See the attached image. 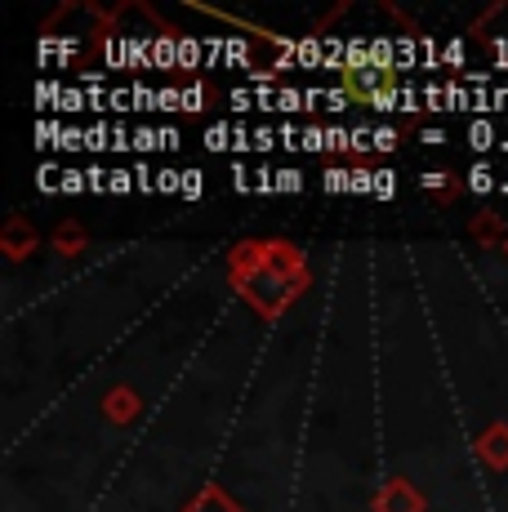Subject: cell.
<instances>
[{"label": "cell", "mask_w": 508, "mask_h": 512, "mask_svg": "<svg viewBox=\"0 0 508 512\" xmlns=\"http://www.w3.org/2000/svg\"><path fill=\"white\" fill-rule=\"evenodd\" d=\"M103 63H107V72L125 67V36H103Z\"/></svg>", "instance_id": "21"}, {"label": "cell", "mask_w": 508, "mask_h": 512, "mask_svg": "<svg viewBox=\"0 0 508 512\" xmlns=\"http://www.w3.org/2000/svg\"><path fill=\"white\" fill-rule=\"evenodd\" d=\"M370 63V36H348V67L344 72H366Z\"/></svg>", "instance_id": "12"}, {"label": "cell", "mask_w": 508, "mask_h": 512, "mask_svg": "<svg viewBox=\"0 0 508 512\" xmlns=\"http://www.w3.org/2000/svg\"><path fill=\"white\" fill-rule=\"evenodd\" d=\"M491 107L495 112H508V85H495L491 90Z\"/></svg>", "instance_id": "58"}, {"label": "cell", "mask_w": 508, "mask_h": 512, "mask_svg": "<svg viewBox=\"0 0 508 512\" xmlns=\"http://www.w3.org/2000/svg\"><path fill=\"white\" fill-rule=\"evenodd\" d=\"M134 183H139V192L148 196V192H156V170L148 161H139V170H134Z\"/></svg>", "instance_id": "50"}, {"label": "cell", "mask_w": 508, "mask_h": 512, "mask_svg": "<svg viewBox=\"0 0 508 512\" xmlns=\"http://www.w3.org/2000/svg\"><path fill=\"white\" fill-rule=\"evenodd\" d=\"M277 112L286 116H295V112H308V103H304V90H299V85H281V94H277Z\"/></svg>", "instance_id": "15"}, {"label": "cell", "mask_w": 508, "mask_h": 512, "mask_svg": "<svg viewBox=\"0 0 508 512\" xmlns=\"http://www.w3.org/2000/svg\"><path fill=\"white\" fill-rule=\"evenodd\" d=\"M419 90H424V107H428V112H446V85L424 81Z\"/></svg>", "instance_id": "31"}, {"label": "cell", "mask_w": 508, "mask_h": 512, "mask_svg": "<svg viewBox=\"0 0 508 512\" xmlns=\"http://www.w3.org/2000/svg\"><path fill=\"white\" fill-rule=\"evenodd\" d=\"M58 112H63V116L90 112V98H85V90H76V85H63V98H58Z\"/></svg>", "instance_id": "18"}, {"label": "cell", "mask_w": 508, "mask_h": 512, "mask_svg": "<svg viewBox=\"0 0 508 512\" xmlns=\"http://www.w3.org/2000/svg\"><path fill=\"white\" fill-rule=\"evenodd\" d=\"M228 103H232V112H250V107H259L254 103V90H228Z\"/></svg>", "instance_id": "53"}, {"label": "cell", "mask_w": 508, "mask_h": 512, "mask_svg": "<svg viewBox=\"0 0 508 512\" xmlns=\"http://www.w3.org/2000/svg\"><path fill=\"white\" fill-rule=\"evenodd\" d=\"M321 63H326V36H299V67L312 72Z\"/></svg>", "instance_id": "11"}, {"label": "cell", "mask_w": 508, "mask_h": 512, "mask_svg": "<svg viewBox=\"0 0 508 512\" xmlns=\"http://www.w3.org/2000/svg\"><path fill=\"white\" fill-rule=\"evenodd\" d=\"M36 187H41V192H63V170H58V165L54 161H45L41 165V174H36Z\"/></svg>", "instance_id": "27"}, {"label": "cell", "mask_w": 508, "mask_h": 512, "mask_svg": "<svg viewBox=\"0 0 508 512\" xmlns=\"http://www.w3.org/2000/svg\"><path fill=\"white\" fill-rule=\"evenodd\" d=\"M58 152H90V130H81V125H63V134H58Z\"/></svg>", "instance_id": "13"}, {"label": "cell", "mask_w": 508, "mask_h": 512, "mask_svg": "<svg viewBox=\"0 0 508 512\" xmlns=\"http://www.w3.org/2000/svg\"><path fill=\"white\" fill-rule=\"evenodd\" d=\"M370 63L379 72H397V36H370Z\"/></svg>", "instance_id": "7"}, {"label": "cell", "mask_w": 508, "mask_h": 512, "mask_svg": "<svg viewBox=\"0 0 508 512\" xmlns=\"http://www.w3.org/2000/svg\"><path fill=\"white\" fill-rule=\"evenodd\" d=\"M464 58H468V54H464V41H459V36L442 45V63H446V67H464Z\"/></svg>", "instance_id": "48"}, {"label": "cell", "mask_w": 508, "mask_h": 512, "mask_svg": "<svg viewBox=\"0 0 508 512\" xmlns=\"http://www.w3.org/2000/svg\"><path fill=\"white\" fill-rule=\"evenodd\" d=\"M156 147H161V130H156V125H139V130H134V152L148 156Z\"/></svg>", "instance_id": "24"}, {"label": "cell", "mask_w": 508, "mask_h": 512, "mask_svg": "<svg viewBox=\"0 0 508 512\" xmlns=\"http://www.w3.org/2000/svg\"><path fill=\"white\" fill-rule=\"evenodd\" d=\"M179 67H183V72H201V67H205L201 36H179Z\"/></svg>", "instance_id": "10"}, {"label": "cell", "mask_w": 508, "mask_h": 512, "mask_svg": "<svg viewBox=\"0 0 508 512\" xmlns=\"http://www.w3.org/2000/svg\"><path fill=\"white\" fill-rule=\"evenodd\" d=\"M250 63V41L246 36H228V67H246Z\"/></svg>", "instance_id": "32"}, {"label": "cell", "mask_w": 508, "mask_h": 512, "mask_svg": "<svg viewBox=\"0 0 508 512\" xmlns=\"http://www.w3.org/2000/svg\"><path fill=\"white\" fill-rule=\"evenodd\" d=\"M107 410H112V419H125V415H130V410H134V397H130V392H116V397L112 401H107Z\"/></svg>", "instance_id": "51"}, {"label": "cell", "mask_w": 508, "mask_h": 512, "mask_svg": "<svg viewBox=\"0 0 508 512\" xmlns=\"http://www.w3.org/2000/svg\"><path fill=\"white\" fill-rule=\"evenodd\" d=\"M156 192L179 196V192H183V174H179V170H156Z\"/></svg>", "instance_id": "36"}, {"label": "cell", "mask_w": 508, "mask_h": 512, "mask_svg": "<svg viewBox=\"0 0 508 512\" xmlns=\"http://www.w3.org/2000/svg\"><path fill=\"white\" fill-rule=\"evenodd\" d=\"M482 455H486V464H495V468H504L508 464V428H491L482 437Z\"/></svg>", "instance_id": "9"}, {"label": "cell", "mask_w": 508, "mask_h": 512, "mask_svg": "<svg viewBox=\"0 0 508 512\" xmlns=\"http://www.w3.org/2000/svg\"><path fill=\"white\" fill-rule=\"evenodd\" d=\"M304 103H308V112H321L326 107V90H304Z\"/></svg>", "instance_id": "57"}, {"label": "cell", "mask_w": 508, "mask_h": 512, "mask_svg": "<svg viewBox=\"0 0 508 512\" xmlns=\"http://www.w3.org/2000/svg\"><path fill=\"white\" fill-rule=\"evenodd\" d=\"M152 67L156 72H170V67H179V36L174 32H161L152 45Z\"/></svg>", "instance_id": "6"}, {"label": "cell", "mask_w": 508, "mask_h": 512, "mask_svg": "<svg viewBox=\"0 0 508 512\" xmlns=\"http://www.w3.org/2000/svg\"><path fill=\"white\" fill-rule=\"evenodd\" d=\"M85 245V232L81 228H58V250L63 254H76Z\"/></svg>", "instance_id": "43"}, {"label": "cell", "mask_w": 508, "mask_h": 512, "mask_svg": "<svg viewBox=\"0 0 508 512\" xmlns=\"http://www.w3.org/2000/svg\"><path fill=\"white\" fill-rule=\"evenodd\" d=\"M397 147V130H388V125H375V152H393Z\"/></svg>", "instance_id": "54"}, {"label": "cell", "mask_w": 508, "mask_h": 512, "mask_svg": "<svg viewBox=\"0 0 508 512\" xmlns=\"http://www.w3.org/2000/svg\"><path fill=\"white\" fill-rule=\"evenodd\" d=\"M277 192H304V170H295V165H286V170H277Z\"/></svg>", "instance_id": "29"}, {"label": "cell", "mask_w": 508, "mask_h": 512, "mask_svg": "<svg viewBox=\"0 0 508 512\" xmlns=\"http://www.w3.org/2000/svg\"><path fill=\"white\" fill-rule=\"evenodd\" d=\"M201 192H205V174L201 170H183V201H201Z\"/></svg>", "instance_id": "34"}, {"label": "cell", "mask_w": 508, "mask_h": 512, "mask_svg": "<svg viewBox=\"0 0 508 512\" xmlns=\"http://www.w3.org/2000/svg\"><path fill=\"white\" fill-rule=\"evenodd\" d=\"M299 152H326V130H321V125H308L304 130V147H299Z\"/></svg>", "instance_id": "46"}, {"label": "cell", "mask_w": 508, "mask_h": 512, "mask_svg": "<svg viewBox=\"0 0 508 512\" xmlns=\"http://www.w3.org/2000/svg\"><path fill=\"white\" fill-rule=\"evenodd\" d=\"M259 263H263V268H272L277 277H286V272H295V277H299V254L290 250V245H281V241L259 245Z\"/></svg>", "instance_id": "3"}, {"label": "cell", "mask_w": 508, "mask_h": 512, "mask_svg": "<svg viewBox=\"0 0 508 512\" xmlns=\"http://www.w3.org/2000/svg\"><path fill=\"white\" fill-rule=\"evenodd\" d=\"M348 90L353 103H370L375 94L384 90H397V76L393 72H379V67H366V72H344V81H339Z\"/></svg>", "instance_id": "2"}, {"label": "cell", "mask_w": 508, "mask_h": 512, "mask_svg": "<svg viewBox=\"0 0 508 512\" xmlns=\"http://www.w3.org/2000/svg\"><path fill=\"white\" fill-rule=\"evenodd\" d=\"M201 107H205V85L201 81L183 85V112H201Z\"/></svg>", "instance_id": "42"}, {"label": "cell", "mask_w": 508, "mask_h": 512, "mask_svg": "<svg viewBox=\"0 0 508 512\" xmlns=\"http://www.w3.org/2000/svg\"><path fill=\"white\" fill-rule=\"evenodd\" d=\"M112 107L116 112H134V90L125 85V90H112Z\"/></svg>", "instance_id": "55"}, {"label": "cell", "mask_w": 508, "mask_h": 512, "mask_svg": "<svg viewBox=\"0 0 508 512\" xmlns=\"http://www.w3.org/2000/svg\"><path fill=\"white\" fill-rule=\"evenodd\" d=\"M419 67H424V72H437V67H446L437 36H419Z\"/></svg>", "instance_id": "17"}, {"label": "cell", "mask_w": 508, "mask_h": 512, "mask_svg": "<svg viewBox=\"0 0 508 512\" xmlns=\"http://www.w3.org/2000/svg\"><path fill=\"white\" fill-rule=\"evenodd\" d=\"M397 107H402V112H419V107H424V90H419V85H410V81H402V85H397Z\"/></svg>", "instance_id": "26"}, {"label": "cell", "mask_w": 508, "mask_h": 512, "mask_svg": "<svg viewBox=\"0 0 508 512\" xmlns=\"http://www.w3.org/2000/svg\"><path fill=\"white\" fill-rule=\"evenodd\" d=\"M277 139H281V147H286V152H299V147H304V130H299L295 121H281V125H277Z\"/></svg>", "instance_id": "30"}, {"label": "cell", "mask_w": 508, "mask_h": 512, "mask_svg": "<svg viewBox=\"0 0 508 512\" xmlns=\"http://www.w3.org/2000/svg\"><path fill=\"white\" fill-rule=\"evenodd\" d=\"M272 147H281L277 130H272V125H259V130H254V152H272Z\"/></svg>", "instance_id": "47"}, {"label": "cell", "mask_w": 508, "mask_h": 512, "mask_svg": "<svg viewBox=\"0 0 508 512\" xmlns=\"http://www.w3.org/2000/svg\"><path fill=\"white\" fill-rule=\"evenodd\" d=\"M473 98H468V112L473 116H486V112H495L491 107V90H486V85H473V90H468Z\"/></svg>", "instance_id": "41"}, {"label": "cell", "mask_w": 508, "mask_h": 512, "mask_svg": "<svg viewBox=\"0 0 508 512\" xmlns=\"http://www.w3.org/2000/svg\"><path fill=\"white\" fill-rule=\"evenodd\" d=\"M353 196H375V170H361L353 165V187H348Z\"/></svg>", "instance_id": "35"}, {"label": "cell", "mask_w": 508, "mask_h": 512, "mask_svg": "<svg viewBox=\"0 0 508 512\" xmlns=\"http://www.w3.org/2000/svg\"><path fill=\"white\" fill-rule=\"evenodd\" d=\"M468 192H473V196H486V192H495V170H491V165H486V161H477L473 165V170H468Z\"/></svg>", "instance_id": "14"}, {"label": "cell", "mask_w": 508, "mask_h": 512, "mask_svg": "<svg viewBox=\"0 0 508 512\" xmlns=\"http://www.w3.org/2000/svg\"><path fill=\"white\" fill-rule=\"evenodd\" d=\"M0 241H5L9 259H23L27 250H36V232L27 228L23 219H14V223H9V228H5V236H0Z\"/></svg>", "instance_id": "5"}, {"label": "cell", "mask_w": 508, "mask_h": 512, "mask_svg": "<svg viewBox=\"0 0 508 512\" xmlns=\"http://www.w3.org/2000/svg\"><path fill=\"white\" fill-rule=\"evenodd\" d=\"M130 192H139L134 170H112V196H130Z\"/></svg>", "instance_id": "44"}, {"label": "cell", "mask_w": 508, "mask_h": 512, "mask_svg": "<svg viewBox=\"0 0 508 512\" xmlns=\"http://www.w3.org/2000/svg\"><path fill=\"white\" fill-rule=\"evenodd\" d=\"M468 98H473V94L464 90V81H446V112H464Z\"/></svg>", "instance_id": "33"}, {"label": "cell", "mask_w": 508, "mask_h": 512, "mask_svg": "<svg viewBox=\"0 0 508 512\" xmlns=\"http://www.w3.org/2000/svg\"><path fill=\"white\" fill-rule=\"evenodd\" d=\"M348 107H357V103L348 98L344 85H339V90H326V112H348Z\"/></svg>", "instance_id": "49"}, {"label": "cell", "mask_w": 508, "mask_h": 512, "mask_svg": "<svg viewBox=\"0 0 508 512\" xmlns=\"http://www.w3.org/2000/svg\"><path fill=\"white\" fill-rule=\"evenodd\" d=\"M419 63V36H397V72H410Z\"/></svg>", "instance_id": "19"}, {"label": "cell", "mask_w": 508, "mask_h": 512, "mask_svg": "<svg viewBox=\"0 0 508 512\" xmlns=\"http://www.w3.org/2000/svg\"><path fill=\"white\" fill-rule=\"evenodd\" d=\"M254 192L259 196L277 192V170H254Z\"/></svg>", "instance_id": "52"}, {"label": "cell", "mask_w": 508, "mask_h": 512, "mask_svg": "<svg viewBox=\"0 0 508 512\" xmlns=\"http://www.w3.org/2000/svg\"><path fill=\"white\" fill-rule=\"evenodd\" d=\"M370 112H379V116H388V112H402V107H397V90H384V94H375L370 98Z\"/></svg>", "instance_id": "45"}, {"label": "cell", "mask_w": 508, "mask_h": 512, "mask_svg": "<svg viewBox=\"0 0 508 512\" xmlns=\"http://www.w3.org/2000/svg\"><path fill=\"white\" fill-rule=\"evenodd\" d=\"M424 143L428 147H442L446 143V130H437V125H433V130H424Z\"/></svg>", "instance_id": "59"}, {"label": "cell", "mask_w": 508, "mask_h": 512, "mask_svg": "<svg viewBox=\"0 0 508 512\" xmlns=\"http://www.w3.org/2000/svg\"><path fill=\"white\" fill-rule=\"evenodd\" d=\"M228 179H232V192H241V196H246V192H250V187H254V174L246 170V161H232Z\"/></svg>", "instance_id": "38"}, {"label": "cell", "mask_w": 508, "mask_h": 512, "mask_svg": "<svg viewBox=\"0 0 508 512\" xmlns=\"http://www.w3.org/2000/svg\"><path fill=\"white\" fill-rule=\"evenodd\" d=\"M179 130H174V125H161V147H165V152H179Z\"/></svg>", "instance_id": "56"}, {"label": "cell", "mask_w": 508, "mask_h": 512, "mask_svg": "<svg viewBox=\"0 0 508 512\" xmlns=\"http://www.w3.org/2000/svg\"><path fill=\"white\" fill-rule=\"evenodd\" d=\"M130 90H134V112H156V90H152V85L134 81Z\"/></svg>", "instance_id": "37"}, {"label": "cell", "mask_w": 508, "mask_h": 512, "mask_svg": "<svg viewBox=\"0 0 508 512\" xmlns=\"http://www.w3.org/2000/svg\"><path fill=\"white\" fill-rule=\"evenodd\" d=\"M500 143L504 139H500V130H495L491 116H473V121H468V147H473L477 156L491 152V147H500Z\"/></svg>", "instance_id": "4"}, {"label": "cell", "mask_w": 508, "mask_h": 512, "mask_svg": "<svg viewBox=\"0 0 508 512\" xmlns=\"http://www.w3.org/2000/svg\"><path fill=\"white\" fill-rule=\"evenodd\" d=\"M321 187H326L330 196L348 192V187H353V170H339V165H335V170H326V174H321Z\"/></svg>", "instance_id": "25"}, {"label": "cell", "mask_w": 508, "mask_h": 512, "mask_svg": "<svg viewBox=\"0 0 508 512\" xmlns=\"http://www.w3.org/2000/svg\"><path fill=\"white\" fill-rule=\"evenodd\" d=\"M205 147H210V152H232V125L228 121L205 125Z\"/></svg>", "instance_id": "16"}, {"label": "cell", "mask_w": 508, "mask_h": 512, "mask_svg": "<svg viewBox=\"0 0 508 512\" xmlns=\"http://www.w3.org/2000/svg\"><path fill=\"white\" fill-rule=\"evenodd\" d=\"M241 294L254 303L259 312H268V317H277L281 308H286L290 299L299 294V281H286V277H277L272 268H263L259 263V254H250V277L241 272Z\"/></svg>", "instance_id": "1"}, {"label": "cell", "mask_w": 508, "mask_h": 512, "mask_svg": "<svg viewBox=\"0 0 508 512\" xmlns=\"http://www.w3.org/2000/svg\"><path fill=\"white\" fill-rule=\"evenodd\" d=\"M384 512H419V499H415V490L406 486V481H393V486L384 490V504H379Z\"/></svg>", "instance_id": "8"}, {"label": "cell", "mask_w": 508, "mask_h": 512, "mask_svg": "<svg viewBox=\"0 0 508 512\" xmlns=\"http://www.w3.org/2000/svg\"><path fill=\"white\" fill-rule=\"evenodd\" d=\"M366 152H375V125H353V156H366Z\"/></svg>", "instance_id": "28"}, {"label": "cell", "mask_w": 508, "mask_h": 512, "mask_svg": "<svg viewBox=\"0 0 508 512\" xmlns=\"http://www.w3.org/2000/svg\"><path fill=\"white\" fill-rule=\"evenodd\" d=\"M201 45H205V67L228 63V36H201Z\"/></svg>", "instance_id": "20"}, {"label": "cell", "mask_w": 508, "mask_h": 512, "mask_svg": "<svg viewBox=\"0 0 508 512\" xmlns=\"http://www.w3.org/2000/svg\"><path fill=\"white\" fill-rule=\"evenodd\" d=\"M326 152L330 156L353 152V130H344V125H330V130H326Z\"/></svg>", "instance_id": "23"}, {"label": "cell", "mask_w": 508, "mask_h": 512, "mask_svg": "<svg viewBox=\"0 0 508 512\" xmlns=\"http://www.w3.org/2000/svg\"><path fill=\"white\" fill-rule=\"evenodd\" d=\"M446 179H451V174H442V170H428V174H419V187H424V192H437V196H442V201H451V196H455V187H446Z\"/></svg>", "instance_id": "22"}, {"label": "cell", "mask_w": 508, "mask_h": 512, "mask_svg": "<svg viewBox=\"0 0 508 512\" xmlns=\"http://www.w3.org/2000/svg\"><path fill=\"white\" fill-rule=\"evenodd\" d=\"M375 196L379 201H393L397 196V174L393 170H375Z\"/></svg>", "instance_id": "40"}, {"label": "cell", "mask_w": 508, "mask_h": 512, "mask_svg": "<svg viewBox=\"0 0 508 512\" xmlns=\"http://www.w3.org/2000/svg\"><path fill=\"white\" fill-rule=\"evenodd\" d=\"M63 192L76 196V192H90V179H85V170H76V165H67L63 170Z\"/></svg>", "instance_id": "39"}]
</instances>
